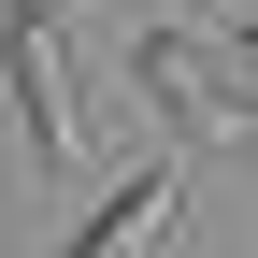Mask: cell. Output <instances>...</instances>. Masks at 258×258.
<instances>
[{
  "label": "cell",
  "instance_id": "cell-1",
  "mask_svg": "<svg viewBox=\"0 0 258 258\" xmlns=\"http://www.w3.org/2000/svg\"><path fill=\"white\" fill-rule=\"evenodd\" d=\"M129 86L158 101V129H172L186 158L201 144H258V57L230 72V57H186L172 29H144V43H129Z\"/></svg>",
  "mask_w": 258,
  "mask_h": 258
},
{
  "label": "cell",
  "instance_id": "cell-2",
  "mask_svg": "<svg viewBox=\"0 0 258 258\" xmlns=\"http://www.w3.org/2000/svg\"><path fill=\"white\" fill-rule=\"evenodd\" d=\"M0 86H15V129H29V172H72V72H57V0L0 15Z\"/></svg>",
  "mask_w": 258,
  "mask_h": 258
},
{
  "label": "cell",
  "instance_id": "cell-3",
  "mask_svg": "<svg viewBox=\"0 0 258 258\" xmlns=\"http://www.w3.org/2000/svg\"><path fill=\"white\" fill-rule=\"evenodd\" d=\"M172 201H186V158H158V172H129V186H101V201H86V230L57 244V258H144L158 230H172Z\"/></svg>",
  "mask_w": 258,
  "mask_h": 258
},
{
  "label": "cell",
  "instance_id": "cell-4",
  "mask_svg": "<svg viewBox=\"0 0 258 258\" xmlns=\"http://www.w3.org/2000/svg\"><path fill=\"white\" fill-rule=\"evenodd\" d=\"M230 43H244V57H258V15H244V29H230Z\"/></svg>",
  "mask_w": 258,
  "mask_h": 258
},
{
  "label": "cell",
  "instance_id": "cell-5",
  "mask_svg": "<svg viewBox=\"0 0 258 258\" xmlns=\"http://www.w3.org/2000/svg\"><path fill=\"white\" fill-rule=\"evenodd\" d=\"M0 15H29V0H0Z\"/></svg>",
  "mask_w": 258,
  "mask_h": 258
}]
</instances>
